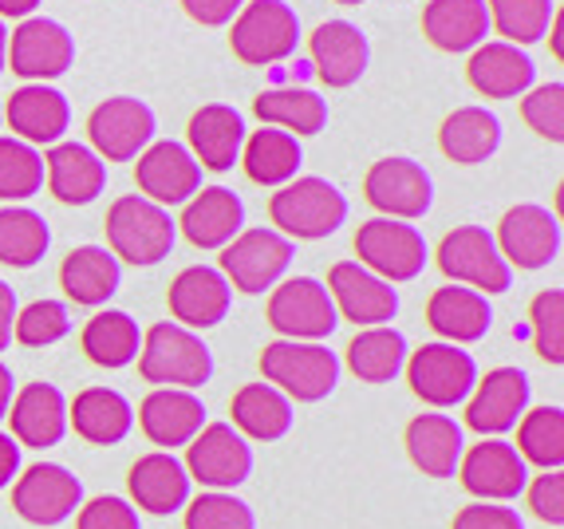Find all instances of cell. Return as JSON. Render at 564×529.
I'll use <instances>...</instances> for the list:
<instances>
[{"label": "cell", "mask_w": 564, "mask_h": 529, "mask_svg": "<svg viewBox=\"0 0 564 529\" xmlns=\"http://www.w3.org/2000/svg\"><path fill=\"white\" fill-rule=\"evenodd\" d=\"M139 371L147 384H159V388L194 391L214 376V352L206 348L198 332L182 328L174 321H159L142 336Z\"/></svg>", "instance_id": "obj_1"}, {"label": "cell", "mask_w": 564, "mask_h": 529, "mask_svg": "<svg viewBox=\"0 0 564 529\" xmlns=\"http://www.w3.org/2000/svg\"><path fill=\"white\" fill-rule=\"evenodd\" d=\"M269 218H273L276 234L292 241H321L332 237L344 222H348V198L332 186L328 179H292L269 202Z\"/></svg>", "instance_id": "obj_2"}, {"label": "cell", "mask_w": 564, "mask_h": 529, "mask_svg": "<svg viewBox=\"0 0 564 529\" xmlns=\"http://www.w3.org/2000/svg\"><path fill=\"white\" fill-rule=\"evenodd\" d=\"M261 371L276 391L296 403H321L339 384V359L328 344L316 341H273L261 352Z\"/></svg>", "instance_id": "obj_3"}, {"label": "cell", "mask_w": 564, "mask_h": 529, "mask_svg": "<svg viewBox=\"0 0 564 529\" xmlns=\"http://www.w3.org/2000/svg\"><path fill=\"white\" fill-rule=\"evenodd\" d=\"M174 237H178V222L170 218V209L154 206L142 194H127L107 214V241L119 261L159 264L174 249Z\"/></svg>", "instance_id": "obj_4"}, {"label": "cell", "mask_w": 564, "mask_h": 529, "mask_svg": "<svg viewBox=\"0 0 564 529\" xmlns=\"http://www.w3.org/2000/svg\"><path fill=\"white\" fill-rule=\"evenodd\" d=\"M234 56L249 67L281 64L301 44V17L284 0H245L229 32Z\"/></svg>", "instance_id": "obj_5"}, {"label": "cell", "mask_w": 564, "mask_h": 529, "mask_svg": "<svg viewBox=\"0 0 564 529\" xmlns=\"http://www.w3.org/2000/svg\"><path fill=\"white\" fill-rule=\"evenodd\" d=\"M356 253L359 264L371 269L376 277H383L387 284L414 281L426 269V261H431L426 237L411 222H395V218L364 222L356 234Z\"/></svg>", "instance_id": "obj_6"}, {"label": "cell", "mask_w": 564, "mask_h": 529, "mask_svg": "<svg viewBox=\"0 0 564 529\" xmlns=\"http://www.w3.org/2000/svg\"><path fill=\"white\" fill-rule=\"evenodd\" d=\"M438 269L451 277V284H466L474 293H506L513 284V269L501 257L494 234L481 226H458L438 246Z\"/></svg>", "instance_id": "obj_7"}, {"label": "cell", "mask_w": 564, "mask_h": 529, "mask_svg": "<svg viewBox=\"0 0 564 529\" xmlns=\"http://www.w3.org/2000/svg\"><path fill=\"white\" fill-rule=\"evenodd\" d=\"M406 368V384L423 403L431 407H454L462 399H470L474 384H478V364L470 352H462L458 344L434 341L411 352Z\"/></svg>", "instance_id": "obj_8"}, {"label": "cell", "mask_w": 564, "mask_h": 529, "mask_svg": "<svg viewBox=\"0 0 564 529\" xmlns=\"http://www.w3.org/2000/svg\"><path fill=\"white\" fill-rule=\"evenodd\" d=\"M269 324L281 332V341H328L339 324L332 293L316 277H292L276 284L269 296Z\"/></svg>", "instance_id": "obj_9"}, {"label": "cell", "mask_w": 564, "mask_h": 529, "mask_svg": "<svg viewBox=\"0 0 564 529\" xmlns=\"http://www.w3.org/2000/svg\"><path fill=\"white\" fill-rule=\"evenodd\" d=\"M292 264V241L276 229H241L221 253V277L229 289L241 293H264L276 289Z\"/></svg>", "instance_id": "obj_10"}, {"label": "cell", "mask_w": 564, "mask_h": 529, "mask_svg": "<svg viewBox=\"0 0 564 529\" xmlns=\"http://www.w3.org/2000/svg\"><path fill=\"white\" fill-rule=\"evenodd\" d=\"M154 111L142 99L131 95H115L95 107L87 119V134H91V151L104 162H131L139 159L154 142Z\"/></svg>", "instance_id": "obj_11"}, {"label": "cell", "mask_w": 564, "mask_h": 529, "mask_svg": "<svg viewBox=\"0 0 564 529\" xmlns=\"http://www.w3.org/2000/svg\"><path fill=\"white\" fill-rule=\"evenodd\" d=\"M186 474L206 490H237L253 474V446L229 423H206L189 439Z\"/></svg>", "instance_id": "obj_12"}, {"label": "cell", "mask_w": 564, "mask_h": 529, "mask_svg": "<svg viewBox=\"0 0 564 529\" xmlns=\"http://www.w3.org/2000/svg\"><path fill=\"white\" fill-rule=\"evenodd\" d=\"M367 202L395 222H419L434 206V182L414 159H379L364 179Z\"/></svg>", "instance_id": "obj_13"}, {"label": "cell", "mask_w": 564, "mask_h": 529, "mask_svg": "<svg viewBox=\"0 0 564 529\" xmlns=\"http://www.w3.org/2000/svg\"><path fill=\"white\" fill-rule=\"evenodd\" d=\"M12 506L32 526H59L84 506V486L67 466L59 463H36L17 478Z\"/></svg>", "instance_id": "obj_14"}, {"label": "cell", "mask_w": 564, "mask_h": 529, "mask_svg": "<svg viewBox=\"0 0 564 529\" xmlns=\"http://www.w3.org/2000/svg\"><path fill=\"white\" fill-rule=\"evenodd\" d=\"M498 249L506 257V264L513 269H545L561 253V218L549 214L545 206H533V202H521V206L506 209V218L498 226Z\"/></svg>", "instance_id": "obj_15"}, {"label": "cell", "mask_w": 564, "mask_h": 529, "mask_svg": "<svg viewBox=\"0 0 564 529\" xmlns=\"http://www.w3.org/2000/svg\"><path fill=\"white\" fill-rule=\"evenodd\" d=\"M134 182H139L142 198H151L154 206H182L202 190V166L198 159L189 154V147L182 142H151L147 151L139 154V166H134Z\"/></svg>", "instance_id": "obj_16"}, {"label": "cell", "mask_w": 564, "mask_h": 529, "mask_svg": "<svg viewBox=\"0 0 564 529\" xmlns=\"http://www.w3.org/2000/svg\"><path fill=\"white\" fill-rule=\"evenodd\" d=\"M9 60L17 76L32 79V84H44V79L64 76L67 67L76 64V40H72V32L59 20L29 17L12 32Z\"/></svg>", "instance_id": "obj_17"}, {"label": "cell", "mask_w": 564, "mask_h": 529, "mask_svg": "<svg viewBox=\"0 0 564 529\" xmlns=\"http://www.w3.org/2000/svg\"><path fill=\"white\" fill-rule=\"evenodd\" d=\"M462 486L481 501H513L529 486L525 458L518 454L513 443H501V439H481L478 446L462 454L458 463Z\"/></svg>", "instance_id": "obj_18"}, {"label": "cell", "mask_w": 564, "mask_h": 529, "mask_svg": "<svg viewBox=\"0 0 564 529\" xmlns=\"http://www.w3.org/2000/svg\"><path fill=\"white\" fill-rule=\"evenodd\" d=\"M529 391L533 388L521 368L486 371V379L474 384V396L466 403V427L478 435H506L529 411Z\"/></svg>", "instance_id": "obj_19"}, {"label": "cell", "mask_w": 564, "mask_h": 529, "mask_svg": "<svg viewBox=\"0 0 564 529\" xmlns=\"http://www.w3.org/2000/svg\"><path fill=\"white\" fill-rule=\"evenodd\" d=\"M332 304H336L339 316L364 324V328H376V324L395 321L399 312V293L383 277H376L371 269H364L359 261H339L332 264L328 284Z\"/></svg>", "instance_id": "obj_20"}, {"label": "cell", "mask_w": 564, "mask_h": 529, "mask_svg": "<svg viewBox=\"0 0 564 529\" xmlns=\"http://www.w3.org/2000/svg\"><path fill=\"white\" fill-rule=\"evenodd\" d=\"M229 304H234V289L221 277V269H209V264H189L170 284L174 324H182L189 332L217 328L229 316Z\"/></svg>", "instance_id": "obj_21"}, {"label": "cell", "mask_w": 564, "mask_h": 529, "mask_svg": "<svg viewBox=\"0 0 564 529\" xmlns=\"http://www.w3.org/2000/svg\"><path fill=\"white\" fill-rule=\"evenodd\" d=\"M139 427L142 435L151 439L154 446H162V451L189 446V439L206 427V403L194 391L154 388L139 407Z\"/></svg>", "instance_id": "obj_22"}, {"label": "cell", "mask_w": 564, "mask_h": 529, "mask_svg": "<svg viewBox=\"0 0 564 529\" xmlns=\"http://www.w3.org/2000/svg\"><path fill=\"white\" fill-rule=\"evenodd\" d=\"M312 64H316V76L328 87H351L364 79L367 72V36L351 24V20H324L321 29L312 32Z\"/></svg>", "instance_id": "obj_23"}, {"label": "cell", "mask_w": 564, "mask_h": 529, "mask_svg": "<svg viewBox=\"0 0 564 529\" xmlns=\"http://www.w3.org/2000/svg\"><path fill=\"white\" fill-rule=\"evenodd\" d=\"M12 419V439L20 446H36L47 451L67 435V399L52 384H24L12 396L9 415Z\"/></svg>", "instance_id": "obj_24"}, {"label": "cell", "mask_w": 564, "mask_h": 529, "mask_svg": "<svg viewBox=\"0 0 564 529\" xmlns=\"http://www.w3.org/2000/svg\"><path fill=\"white\" fill-rule=\"evenodd\" d=\"M245 147V119L229 104H206L189 119V154L214 174L234 171Z\"/></svg>", "instance_id": "obj_25"}, {"label": "cell", "mask_w": 564, "mask_h": 529, "mask_svg": "<svg viewBox=\"0 0 564 529\" xmlns=\"http://www.w3.org/2000/svg\"><path fill=\"white\" fill-rule=\"evenodd\" d=\"M466 76L486 99H518L533 87L536 67L525 56V47L506 44V40H489V44L474 47Z\"/></svg>", "instance_id": "obj_26"}, {"label": "cell", "mask_w": 564, "mask_h": 529, "mask_svg": "<svg viewBox=\"0 0 564 529\" xmlns=\"http://www.w3.org/2000/svg\"><path fill=\"white\" fill-rule=\"evenodd\" d=\"M4 119L20 134V142H59L64 131L72 127V107H67V95L56 91L47 84H24L20 91H12L9 107H4Z\"/></svg>", "instance_id": "obj_27"}, {"label": "cell", "mask_w": 564, "mask_h": 529, "mask_svg": "<svg viewBox=\"0 0 564 529\" xmlns=\"http://www.w3.org/2000/svg\"><path fill=\"white\" fill-rule=\"evenodd\" d=\"M44 174L64 206H87L107 186V162L84 142H56L44 159Z\"/></svg>", "instance_id": "obj_28"}, {"label": "cell", "mask_w": 564, "mask_h": 529, "mask_svg": "<svg viewBox=\"0 0 564 529\" xmlns=\"http://www.w3.org/2000/svg\"><path fill=\"white\" fill-rule=\"evenodd\" d=\"M182 234L198 249H226L245 226V206L229 186H206L186 202Z\"/></svg>", "instance_id": "obj_29"}, {"label": "cell", "mask_w": 564, "mask_h": 529, "mask_svg": "<svg viewBox=\"0 0 564 529\" xmlns=\"http://www.w3.org/2000/svg\"><path fill=\"white\" fill-rule=\"evenodd\" d=\"M67 427H76V435L91 446H115L131 435L134 407L115 388H87L67 407Z\"/></svg>", "instance_id": "obj_30"}, {"label": "cell", "mask_w": 564, "mask_h": 529, "mask_svg": "<svg viewBox=\"0 0 564 529\" xmlns=\"http://www.w3.org/2000/svg\"><path fill=\"white\" fill-rule=\"evenodd\" d=\"M131 498L139 510H151V514H159V518L182 510L189 501L186 466L170 451L142 454L139 463L131 466Z\"/></svg>", "instance_id": "obj_31"}, {"label": "cell", "mask_w": 564, "mask_h": 529, "mask_svg": "<svg viewBox=\"0 0 564 529\" xmlns=\"http://www.w3.org/2000/svg\"><path fill=\"white\" fill-rule=\"evenodd\" d=\"M426 321L446 344H474L494 324V309L486 296L466 289V284H446L426 304Z\"/></svg>", "instance_id": "obj_32"}, {"label": "cell", "mask_w": 564, "mask_h": 529, "mask_svg": "<svg viewBox=\"0 0 564 529\" xmlns=\"http://www.w3.org/2000/svg\"><path fill=\"white\" fill-rule=\"evenodd\" d=\"M423 32L443 52H474L489 36L486 0H431L423 9Z\"/></svg>", "instance_id": "obj_33"}, {"label": "cell", "mask_w": 564, "mask_h": 529, "mask_svg": "<svg viewBox=\"0 0 564 529\" xmlns=\"http://www.w3.org/2000/svg\"><path fill=\"white\" fill-rule=\"evenodd\" d=\"M234 431L245 439H257V443H276L292 431V399L284 391H276L273 384H245L234 396Z\"/></svg>", "instance_id": "obj_34"}, {"label": "cell", "mask_w": 564, "mask_h": 529, "mask_svg": "<svg viewBox=\"0 0 564 529\" xmlns=\"http://www.w3.org/2000/svg\"><path fill=\"white\" fill-rule=\"evenodd\" d=\"M122 269L119 257L104 246H79L64 257V269H59V284L64 293L76 304H87V309H99L107 304L115 293H119Z\"/></svg>", "instance_id": "obj_35"}, {"label": "cell", "mask_w": 564, "mask_h": 529, "mask_svg": "<svg viewBox=\"0 0 564 529\" xmlns=\"http://www.w3.org/2000/svg\"><path fill=\"white\" fill-rule=\"evenodd\" d=\"M406 454H411V463L423 474H431V478H454L462 454H466L462 427L454 423L451 415L411 419V427H406Z\"/></svg>", "instance_id": "obj_36"}, {"label": "cell", "mask_w": 564, "mask_h": 529, "mask_svg": "<svg viewBox=\"0 0 564 529\" xmlns=\"http://www.w3.org/2000/svg\"><path fill=\"white\" fill-rule=\"evenodd\" d=\"M438 147L446 159L462 162V166H478V162L494 159V151L501 147V119L486 107H458L443 119Z\"/></svg>", "instance_id": "obj_37"}, {"label": "cell", "mask_w": 564, "mask_h": 529, "mask_svg": "<svg viewBox=\"0 0 564 529\" xmlns=\"http://www.w3.org/2000/svg\"><path fill=\"white\" fill-rule=\"evenodd\" d=\"M301 162H304L301 139L281 131V127H261V131L245 134L241 166L257 186H284V182L296 179Z\"/></svg>", "instance_id": "obj_38"}, {"label": "cell", "mask_w": 564, "mask_h": 529, "mask_svg": "<svg viewBox=\"0 0 564 529\" xmlns=\"http://www.w3.org/2000/svg\"><path fill=\"white\" fill-rule=\"evenodd\" d=\"M253 111L264 127H281L289 134H321L328 123V99L308 87H273L253 99Z\"/></svg>", "instance_id": "obj_39"}, {"label": "cell", "mask_w": 564, "mask_h": 529, "mask_svg": "<svg viewBox=\"0 0 564 529\" xmlns=\"http://www.w3.org/2000/svg\"><path fill=\"white\" fill-rule=\"evenodd\" d=\"M139 348H142V332L127 312L119 309L95 312L91 321L84 324V352L99 368H127L131 359H139Z\"/></svg>", "instance_id": "obj_40"}, {"label": "cell", "mask_w": 564, "mask_h": 529, "mask_svg": "<svg viewBox=\"0 0 564 529\" xmlns=\"http://www.w3.org/2000/svg\"><path fill=\"white\" fill-rule=\"evenodd\" d=\"M406 364V341L403 332L376 324L364 328L356 341L348 344V368L356 371L364 384H391Z\"/></svg>", "instance_id": "obj_41"}, {"label": "cell", "mask_w": 564, "mask_h": 529, "mask_svg": "<svg viewBox=\"0 0 564 529\" xmlns=\"http://www.w3.org/2000/svg\"><path fill=\"white\" fill-rule=\"evenodd\" d=\"M52 246V229L29 206L0 209V261L12 269H32Z\"/></svg>", "instance_id": "obj_42"}, {"label": "cell", "mask_w": 564, "mask_h": 529, "mask_svg": "<svg viewBox=\"0 0 564 529\" xmlns=\"http://www.w3.org/2000/svg\"><path fill=\"white\" fill-rule=\"evenodd\" d=\"M518 454L541 471H561L564 463V411L561 407H536L521 415Z\"/></svg>", "instance_id": "obj_43"}, {"label": "cell", "mask_w": 564, "mask_h": 529, "mask_svg": "<svg viewBox=\"0 0 564 529\" xmlns=\"http://www.w3.org/2000/svg\"><path fill=\"white\" fill-rule=\"evenodd\" d=\"M486 9H489V24H498L506 44H518V47L545 40L549 24L556 17L553 0H486Z\"/></svg>", "instance_id": "obj_44"}, {"label": "cell", "mask_w": 564, "mask_h": 529, "mask_svg": "<svg viewBox=\"0 0 564 529\" xmlns=\"http://www.w3.org/2000/svg\"><path fill=\"white\" fill-rule=\"evenodd\" d=\"M44 186V159L20 139H0V198L24 202Z\"/></svg>", "instance_id": "obj_45"}, {"label": "cell", "mask_w": 564, "mask_h": 529, "mask_svg": "<svg viewBox=\"0 0 564 529\" xmlns=\"http://www.w3.org/2000/svg\"><path fill=\"white\" fill-rule=\"evenodd\" d=\"M67 332H72V312L67 304L59 301H32L24 312H17V336L24 348H47V344L64 341Z\"/></svg>", "instance_id": "obj_46"}, {"label": "cell", "mask_w": 564, "mask_h": 529, "mask_svg": "<svg viewBox=\"0 0 564 529\" xmlns=\"http://www.w3.org/2000/svg\"><path fill=\"white\" fill-rule=\"evenodd\" d=\"M186 529H257L253 510L229 490H206L189 501Z\"/></svg>", "instance_id": "obj_47"}, {"label": "cell", "mask_w": 564, "mask_h": 529, "mask_svg": "<svg viewBox=\"0 0 564 529\" xmlns=\"http://www.w3.org/2000/svg\"><path fill=\"white\" fill-rule=\"evenodd\" d=\"M529 324H533L536 352H541L549 364H564V293L561 289H545V293L533 296Z\"/></svg>", "instance_id": "obj_48"}, {"label": "cell", "mask_w": 564, "mask_h": 529, "mask_svg": "<svg viewBox=\"0 0 564 529\" xmlns=\"http://www.w3.org/2000/svg\"><path fill=\"white\" fill-rule=\"evenodd\" d=\"M521 115L536 134H545L549 142L564 139V84H541L529 87V95L521 99Z\"/></svg>", "instance_id": "obj_49"}, {"label": "cell", "mask_w": 564, "mask_h": 529, "mask_svg": "<svg viewBox=\"0 0 564 529\" xmlns=\"http://www.w3.org/2000/svg\"><path fill=\"white\" fill-rule=\"evenodd\" d=\"M79 529H142L139 510L127 498H91L79 506Z\"/></svg>", "instance_id": "obj_50"}, {"label": "cell", "mask_w": 564, "mask_h": 529, "mask_svg": "<svg viewBox=\"0 0 564 529\" xmlns=\"http://www.w3.org/2000/svg\"><path fill=\"white\" fill-rule=\"evenodd\" d=\"M529 510L549 526H564V474L561 471H541L529 486Z\"/></svg>", "instance_id": "obj_51"}, {"label": "cell", "mask_w": 564, "mask_h": 529, "mask_svg": "<svg viewBox=\"0 0 564 529\" xmlns=\"http://www.w3.org/2000/svg\"><path fill=\"white\" fill-rule=\"evenodd\" d=\"M454 529H525V521L501 501H474L454 518Z\"/></svg>", "instance_id": "obj_52"}, {"label": "cell", "mask_w": 564, "mask_h": 529, "mask_svg": "<svg viewBox=\"0 0 564 529\" xmlns=\"http://www.w3.org/2000/svg\"><path fill=\"white\" fill-rule=\"evenodd\" d=\"M182 9L198 24H206V29H221V24H229L245 9V0H182Z\"/></svg>", "instance_id": "obj_53"}, {"label": "cell", "mask_w": 564, "mask_h": 529, "mask_svg": "<svg viewBox=\"0 0 564 529\" xmlns=\"http://www.w3.org/2000/svg\"><path fill=\"white\" fill-rule=\"evenodd\" d=\"M17 293H12L9 284L0 281V352L12 344V328H17Z\"/></svg>", "instance_id": "obj_54"}, {"label": "cell", "mask_w": 564, "mask_h": 529, "mask_svg": "<svg viewBox=\"0 0 564 529\" xmlns=\"http://www.w3.org/2000/svg\"><path fill=\"white\" fill-rule=\"evenodd\" d=\"M20 474V443L12 435L0 431V490L12 486V478Z\"/></svg>", "instance_id": "obj_55"}, {"label": "cell", "mask_w": 564, "mask_h": 529, "mask_svg": "<svg viewBox=\"0 0 564 529\" xmlns=\"http://www.w3.org/2000/svg\"><path fill=\"white\" fill-rule=\"evenodd\" d=\"M44 0H0V17H12V20H29L32 12L40 9Z\"/></svg>", "instance_id": "obj_56"}, {"label": "cell", "mask_w": 564, "mask_h": 529, "mask_svg": "<svg viewBox=\"0 0 564 529\" xmlns=\"http://www.w3.org/2000/svg\"><path fill=\"white\" fill-rule=\"evenodd\" d=\"M12 384H17V379H12V368L0 364V419L9 415V407H12Z\"/></svg>", "instance_id": "obj_57"}, {"label": "cell", "mask_w": 564, "mask_h": 529, "mask_svg": "<svg viewBox=\"0 0 564 529\" xmlns=\"http://www.w3.org/2000/svg\"><path fill=\"white\" fill-rule=\"evenodd\" d=\"M9 64V29H4V20H0V72Z\"/></svg>", "instance_id": "obj_58"}, {"label": "cell", "mask_w": 564, "mask_h": 529, "mask_svg": "<svg viewBox=\"0 0 564 529\" xmlns=\"http://www.w3.org/2000/svg\"><path fill=\"white\" fill-rule=\"evenodd\" d=\"M336 4H364V0H336Z\"/></svg>", "instance_id": "obj_59"}, {"label": "cell", "mask_w": 564, "mask_h": 529, "mask_svg": "<svg viewBox=\"0 0 564 529\" xmlns=\"http://www.w3.org/2000/svg\"><path fill=\"white\" fill-rule=\"evenodd\" d=\"M0 119H4V107H0Z\"/></svg>", "instance_id": "obj_60"}]
</instances>
